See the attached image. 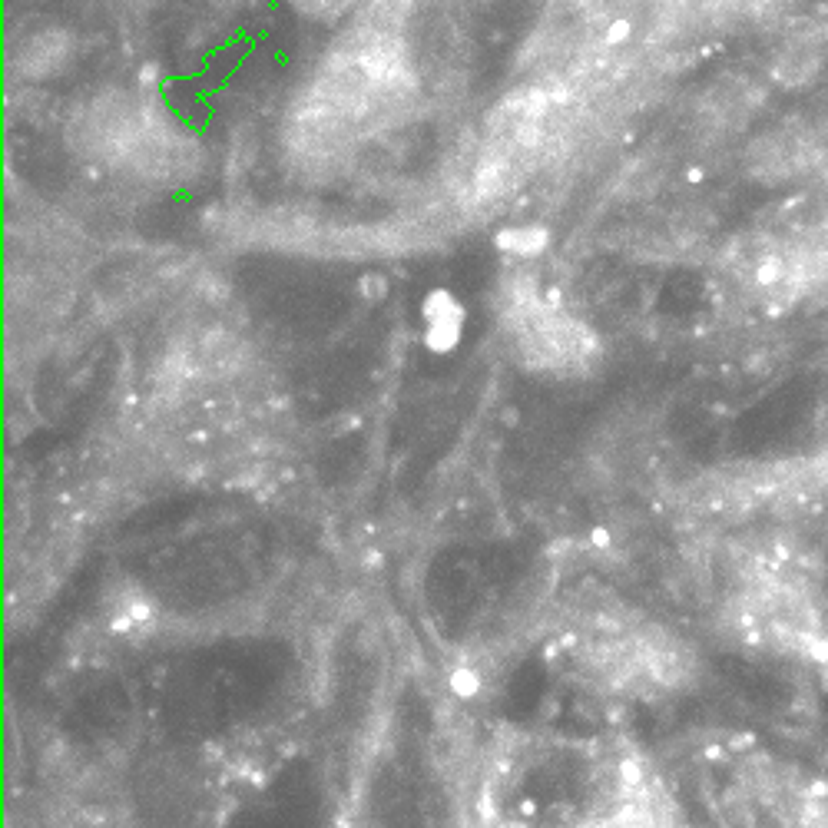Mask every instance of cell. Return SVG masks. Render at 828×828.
<instances>
[{
	"mask_svg": "<svg viewBox=\"0 0 828 828\" xmlns=\"http://www.w3.org/2000/svg\"><path fill=\"white\" fill-rule=\"evenodd\" d=\"M633 759L597 739L511 736L487 756L477 828H650Z\"/></svg>",
	"mask_w": 828,
	"mask_h": 828,
	"instance_id": "cell-1",
	"label": "cell"
},
{
	"mask_svg": "<svg viewBox=\"0 0 828 828\" xmlns=\"http://www.w3.org/2000/svg\"><path fill=\"white\" fill-rule=\"evenodd\" d=\"M67 57H70V40L63 34H44L24 50L20 67H24L30 77H47V73L60 70Z\"/></svg>",
	"mask_w": 828,
	"mask_h": 828,
	"instance_id": "cell-2",
	"label": "cell"
}]
</instances>
